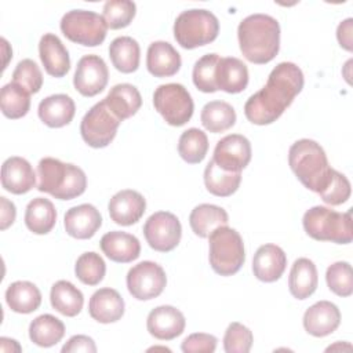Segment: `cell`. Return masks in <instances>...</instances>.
Masks as SVG:
<instances>
[{
  "label": "cell",
  "instance_id": "obj_1",
  "mask_svg": "<svg viewBox=\"0 0 353 353\" xmlns=\"http://www.w3.org/2000/svg\"><path fill=\"white\" fill-rule=\"evenodd\" d=\"M303 83V73L298 65L280 62L270 72L262 90L247 99L244 105L245 117L256 125L272 124L302 91Z\"/></svg>",
  "mask_w": 353,
  "mask_h": 353
},
{
  "label": "cell",
  "instance_id": "obj_2",
  "mask_svg": "<svg viewBox=\"0 0 353 353\" xmlns=\"http://www.w3.org/2000/svg\"><path fill=\"white\" fill-rule=\"evenodd\" d=\"M240 51L244 58L256 65L274 59L280 50V25L268 14L245 17L237 28Z\"/></svg>",
  "mask_w": 353,
  "mask_h": 353
},
{
  "label": "cell",
  "instance_id": "obj_3",
  "mask_svg": "<svg viewBox=\"0 0 353 353\" xmlns=\"http://www.w3.org/2000/svg\"><path fill=\"white\" fill-rule=\"evenodd\" d=\"M37 176V189L59 200L79 197L87 188V176L80 167L54 157H44L39 161Z\"/></svg>",
  "mask_w": 353,
  "mask_h": 353
},
{
  "label": "cell",
  "instance_id": "obj_4",
  "mask_svg": "<svg viewBox=\"0 0 353 353\" xmlns=\"http://www.w3.org/2000/svg\"><path fill=\"white\" fill-rule=\"evenodd\" d=\"M288 164L299 182L314 193H319L324 188L332 170L320 143L307 138L291 145Z\"/></svg>",
  "mask_w": 353,
  "mask_h": 353
},
{
  "label": "cell",
  "instance_id": "obj_5",
  "mask_svg": "<svg viewBox=\"0 0 353 353\" xmlns=\"http://www.w3.org/2000/svg\"><path fill=\"white\" fill-rule=\"evenodd\" d=\"M303 229L319 241L349 244L353 240L350 211L336 212L324 205H314L303 214Z\"/></svg>",
  "mask_w": 353,
  "mask_h": 353
},
{
  "label": "cell",
  "instance_id": "obj_6",
  "mask_svg": "<svg viewBox=\"0 0 353 353\" xmlns=\"http://www.w3.org/2000/svg\"><path fill=\"white\" fill-rule=\"evenodd\" d=\"M210 265L219 276L237 273L245 261L244 243L240 233L228 225L216 228L210 236Z\"/></svg>",
  "mask_w": 353,
  "mask_h": 353
},
{
  "label": "cell",
  "instance_id": "obj_7",
  "mask_svg": "<svg viewBox=\"0 0 353 353\" xmlns=\"http://www.w3.org/2000/svg\"><path fill=\"white\" fill-rule=\"evenodd\" d=\"M218 18L204 8L182 11L174 22V37L176 43L186 50L212 43L218 37Z\"/></svg>",
  "mask_w": 353,
  "mask_h": 353
},
{
  "label": "cell",
  "instance_id": "obj_8",
  "mask_svg": "<svg viewBox=\"0 0 353 353\" xmlns=\"http://www.w3.org/2000/svg\"><path fill=\"white\" fill-rule=\"evenodd\" d=\"M66 39L84 47H97L103 43L108 26L102 15L88 10H70L59 23Z\"/></svg>",
  "mask_w": 353,
  "mask_h": 353
},
{
  "label": "cell",
  "instance_id": "obj_9",
  "mask_svg": "<svg viewBox=\"0 0 353 353\" xmlns=\"http://www.w3.org/2000/svg\"><path fill=\"white\" fill-rule=\"evenodd\" d=\"M154 109L161 114L167 124L181 127L186 124L194 110L189 91L179 83L161 84L153 94Z\"/></svg>",
  "mask_w": 353,
  "mask_h": 353
},
{
  "label": "cell",
  "instance_id": "obj_10",
  "mask_svg": "<svg viewBox=\"0 0 353 353\" xmlns=\"http://www.w3.org/2000/svg\"><path fill=\"white\" fill-rule=\"evenodd\" d=\"M120 120L110 112L105 99L97 102L81 119L80 134L83 141L95 149L106 148L116 137Z\"/></svg>",
  "mask_w": 353,
  "mask_h": 353
},
{
  "label": "cell",
  "instance_id": "obj_11",
  "mask_svg": "<svg viewBox=\"0 0 353 353\" xmlns=\"http://www.w3.org/2000/svg\"><path fill=\"white\" fill-rule=\"evenodd\" d=\"M167 284L164 269L152 261H142L134 265L127 273L128 292L138 301L157 298Z\"/></svg>",
  "mask_w": 353,
  "mask_h": 353
},
{
  "label": "cell",
  "instance_id": "obj_12",
  "mask_svg": "<svg viewBox=\"0 0 353 353\" xmlns=\"http://www.w3.org/2000/svg\"><path fill=\"white\" fill-rule=\"evenodd\" d=\"M143 236L154 251L170 252L181 241L182 226L172 212L157 211L146 219L143 225Z\"/></svg>",
  "mask_w": 353,
  "mask_h": 353
},
{
  "label": "cell",
  "instance_id": "obj_13",
  "mask_svg": "<svg viewBox=\"0 0 353 353\" xmlns=\"http://www.w3.org/2000/svg\"><path fill=\"white\" fill-rule=\"evenodd\" d=\"M109 80V70L105 61L95 54L79 59L73 76V85L83 97H95L102 92Z\"/></svg>",
  "mask_w": 353,
  "mask_h": 353
},
{
  "label": "cell",
  "instance_id": "obj_14",
  "mask_svg": "<svg viewBox=\"0 0 353 353\" xmlns=\"http://www.w3.org/2000/svg\"><path fill=\"white\" fill-rule=\"evenodd\" d=\"M251 143L240 134H230L216 142L212 161L225 171L241 172L251 160Z\"/></svg>",
  "mask_w": 353,
  "mask_h": 353
},
{
  "label": "cell",
  "instance_id": "obj_15",
  "mask_svg": "<svg viewBox=\"0 0 353 353\" xmlns=\"http://www.w3.org/2000/svg\"><path fill=\"white\" fill-rule=\"evenodd\" d=\"M186 325L183 313L170 305L157 306L148 314L146 328L152 336L160 341H171L179 336Z\"/></svg>",
  "mask_w": 353,
  "mask_h": 353
},
{
  "label": "cell",
  "instance_id": "obj_16",
  "mask_svg": "<svg viewBox=\"0 0 353 353\" xmlns=\"http://www.w3.org/2000/svg\"><path fill=\"white\" fill-rule=\"evenodd\" d=\"M146 210V200L143 196L132 189H124L113 194L109 200L108 211L110 219L121 226L137 223Z\"/></svg>",
  "mask_w": 353,
  "mask_h": 353
},
{
  "label": "cell",
  "instance_id": "obj_17",
  "mask_svg": "<svg viewBox=\"0 0 353 353\" xmlns=\"http://www.w3.org/2000/svg\"><path fill=\"white\" fill-rule=\"evenodd\" d=\"M101 225V212L88 203L69 208L63 218L66 233L77 240L91 239L98 232Z\"/></svg>",
  "mask_w": 353,
  "mask_h": 353
},
{
  "label": "cell",
  "instance_id": "obj_18",
  "mask_svg": "<svg viewBox=\"0 0 353 353\" xmlns=\"http://www.w3.org/2000/svg\"><path fill=\"white\" fill-rule=\"evenodd\" d=\"M341 324V312L330 301H319L306 309L303 314V327L307 334L323 338L332 334Z\"/></svg>",
  "mask_w": 353,
  "mask_h": 353
},
{
  "label": "cell",
  "instance_id": "obj_19",
  "mask_svg": "<svg viewBox=\"0 0 353 353\" xmlns=\"http://www.w3.org/2000/svg\"><path fill=\"white\" fill-rule=\"evenodd\" d=\"M36 185L30 163L19 156L8 157L1 165V186L12 194H25Z\"/></svg>",
  "mask_w": 353,
  "mask_h": 353
},
{
  "label": "cell",
  "instance_id": "obj_20",
  "mask_svg": "<svg viewBox=\"0 0 353 353\" xmlns=\"http://www.w3.org/2000/svg\"><path fill=\"white\" fill-rule=\"evenodd\" d=\"M287 266V256L281 247L276 244L261 245L252 258L254 276L263 283L279 280Z\"/></svg>",
  "mask_w": 353,
  "mask_h": 353
},
{
  "label": "cell",
  "instance_id": "obj_21",
  "mask_svg": "<svg viewBox=\"0 0 353 353\" xmlns=\"http://www.w3.org/2000/svg\"><path fill=\"white\" fill-rule=\"evenodd\" d=\"M124 299L114 288L97 290L88 302L90 316L102 324H109L120 320L124 314Z\"/></svg>",
  "mask_w": 353,
  "mask_h": 353
},
{
  "label": "cell",
  "instance_id": "obj_22",
  "mask_svg": "<svg viewBox=\"0 0 353 353\" xmlns=\"http://www.w3.org/2000/svg\"><path fill=\"white\" fill-rule=\"evenodd\" d=\"M39 55L47 74L63 77L70 69V58L61 39L54 33H46L39 43Z\"/></svg>",
  "mask_w": 353,
  "mask_h": 353
},
{
  "label": "cell",
  "instance_id": "obj_23",
  "mask_svg": "<svg viewBox=\"0 0 353 353\" xmlns=\"http://www.w3.org/2000/svg\"><path fill=\"white\" fill-rule=\"evenodd\" d=\"M101 250L102 252L113 262L117 263H128L135 261L141 254V243L139 240L130 233L125 232H108L101 239Z\"/></svg>",
  "mask_w": 353,
  "mask_h": 353
},
{
  "label": "cell",
  "instance_id": "obj_24",
  "mask_svg": "<svg viewBox=\"0 0 353 353\" xmlns=\"http://www.w3.org/2000/svg\"><path fill=\"white\" fill-rule=\"evenodd\" d=\"M215 84L218 90L228 94L244 91L248 84L247 65L236 57L219 58L215 68Z\"/></svg>",
  "mask_w": 353,
  "mask_h": 353
},
{
  "label": "cell",
  "instance_id": "obj_25",
  "mask_svg": "<svg viewBox=\"0 0 353 353\" xmlns=\"http://www.w3.org/2000/svg\"><path fill=\"white\" fill-rule=\"evenodd\" d=\"M76 113L74 101L66 94H54L40 101L37 114L40 120L51 128L68 125Z\"/></svg>",
  "mask_w": 353,
  "mask_h": 353
},
{
  "label": "cell",
  "instance_id": "obj_26",
  "mask_svg": "<svg viewBox=\"0 0 353 353\" xmlns=\"http://www.w3.org/2000/svg\"><path fill=\"white\" fill-rule=\"evenodd\" d=\"M179 52L167 41H153L146 54V68L154 77H170L181 69Z\"/></svg>",
  "mask_w": 353,
  "mask_h": 353
},
{
  "label": "cell",
  "instance_id": "obj_27",
  "mask_svg": "<svg viewBox=\"0 0 353 353\" xmlns=\"http://www.w3.org/2000/svg\"><path fill=\"white\" fill-rule=\"evenodd\" d=\"M103 99L110 112L120 121L134 116L142 105V97L138 88L128 83L116 84L110 88L109 94Z\"/></svg>",
  "mask_w": 353,
  "mask_h": 353
},
{
  "label": "cell",
  "instance_id": "obj_28",
  "mask_svg": "<svg viewBox=\"0 0 353 353\" xmlns=\"http://www.w3.org/2000/svg\"><path fill=\"white\" fill-rule=\"evenodd\" d=\"M319 274L317 268L309 258H298L290 272L288 277V288L294 298L306 299L309 298L317 288Z\"/></svg>",
  "mask_w": 353,
  "mask_h": 353
},
{
  "label": "cell",
  "instance_id": "obj_29",
  "mask_svg": "<svg viewBox=\"0 0 353 353\" xmlns=\"http://www.w3.org/2000/svg\"><path fill=\"white\" fill-rule=\"evenodd\" d=\"M228 222V212L215 204H199L189 215V223L193 233L201 239L208 237L216 228L225 226Z\"/></svg>",
  "mask_w": 353,
  "mask_h": 353
},
{
  "label": "cell",
  "instance_id": "obj_30",
  "mask_svg": "<svg viewBox=\"0 0 353 353\" xmlns=\"http://www.w3.org/2000/svg\"><path fill=\"white\" fill-rule=\"evenodd\" d=\"M6 302L12 312L28 314L39 309L41 292L37 285L30 281H14L6 290Z\"/></svg>",
  "mask_w": 353,
  "mask_h": 353
},
{
  "label": "cell",
  "instance_id": "obj_31",
  "mask_svg": "<svg viewBox=\"0 0 353 353\" xmlns=\"http://www.w3.org/2000/svg\"><path fill=\"white\" fill-rule=\"evenodd\" d=\"M51 306L66 317L77 316L84 303L83 292L70 281L59 280L52 284L50 291Z\"/></svg>",
  "mask_w": 353,
  "mask_h": 353
},
{
  "label": "cell",
  "instance_id": "obj_32",
  "mask_svg": "<svg viewBox=\"0 0 353 353\" xmlns=\"http://www.w3.org/2000/svg\"><path fill=\"white\" fill-rule=\"evenodd\" d=\"M57 222V210L54 204L44 197L30 200L25 211V225L34 234H47Z\"/></svg>",
  "mask_w": 353,
  "mask_h": 353
},
{
  "label": "cell",
  "instance_id": "obj_33",
  "mask_svg": "<svg viewBox=\"0 0 353 353\" xmlns=\"http://www.w3.org/2000/svg\"><path fill=\"white\" fill-rule=\"evenodd\" d=\"M109 57L113 66L119 72L132 73L139 66V44L135 39L130 36L116 37L109 46Z\"/></svg>",
  "mask_w": 353,
  "mask_h": 353
},
{
  "label": "cell",
  "instance_id": "obj_34",
  "mask_svg": "<svg viewBox=\"0 0 353 353\" xmlns=\"http://www.w3.org/2000/svg\"><path fill=\"white\" fill-rule=\"evenodd\" d=\"M65 335V324L52 314H41L32 320L29 325L30 341L40 347L57 345Z\"/></svg>",
  "mask_w": 353,
  "mask_h": 353
},
{
  "label": "cell",
  "instance_id": "obj_35",
  "mask_svg": "<svg viewBox=\"0 0 353 353\" xmlns=\"http://www.w3.org/2000/svg\"><path fill=\"white\" fill-rule=\"evenodd\" d=\"M241 172L225 171L219 168L212 160L204 170V185L207 190L218 197L232 196L240 186Z\"/></svg>",
  "mask_w": 353,
  "mask_h": 353
},
{
  "label": "cell",
  "instance_id": "obj_36",
  "mask_svg": "<svg viewBox=\"0 0 353 353\" xmlns=\"http://www.w3.org/2000/svg\"><path fill=\"white\" fill-rule=\"evenodd\" d=\"M200 119L207 131L218 134L234 125L236 112L233 106L225 101H211L203 106Z\"/></svg>",
  "mask_w": 353,
  "mask_h": 353
},
{
  "label": "cell",
  "instance_id": "obj_37",
  "mask_svg": "<svg viewBox=\"0 0 353 353\" xmlns=\"http://www.w3.org/2000/svg\"><path fill=\"white\" fill-rule=\"evenodd\" d=\"M0 108L6 117L11 120L21 119L30 109V92H28L22 85L11 81L1 88Z\"/></svg>",
  "mask_w": 353,
  "mask_h": 353
},
{
  "label": "cell",
  "instance_id": "obj_38",
  "mask_svg": "<svg viewBox=\"0 0 353 353\" xmlns=\"http://www.w3.org/2000/svg\"><path fill=\"white\" fill-rule=\"evenodd\" d=\"M208 150V138L199 128H189L182 132L178 141V153L189 164H199Z\"/></svg>",
  "mask_w": 353,
  "mask_h": 353
},
{
  "label": "cell",
  "instance_id": "obj_39",
  "mask_svg": "<svg viewBox=\"0 0 353 353\" xmlns=\"http://www.w3.org/2000/svg\"><path fill=\"white\" fill-rule=\"evenodd\" d=\"M76 277L85 285L99 284L106 273V265L103 258L94 252L88 251L81 254L74 265Z\"/></svg>",
  "mask_w": 353,
  "mask_h": 353
},
{
  "label": "cell",
  "instance_id": "obj_40",
  "mask_svg": "<svg viewBox=\"0 0 353 353\" xmlns=\"http://www.w3.org/2000/svg\"><path fill=\"white\" fill-rule=\"evenodd\" d=\"M137 12V6L131 0H109L103 4L102 18L110 29H123L128 26Z\"/></svg>",
  "mask_w": 353,
  "mask_h": 353
},
{
  "label": "cell",
  "instance_id": "obj_41",
  "mask_svg": "<svg viewBox=\"0 0 353 353\" xmlns=\"http://www.w3.org/2000/svg\"><path fill=\"white\" fill-rule=\"evenodd\" d=\"M325 281L335 295L350 296L353 292V272L349 262L339 261L327 268Z\"/></svg>",
  "mask_w": 353,
  "mask_h": 353
},
{
  "label": "cell",
  "instance_id": "obj_42",
  "mask_svg": "<svg viewBox=\"0 0 353 353\" xmlns=\"http://www.w3.org/2000/svg\"><path fill=\"white\" fill-rule=\"evenodd\" d=\"M218 54H207L203 55L199 61H196L192 72L193 84L201 92H215L218 91L215 84V68L219 61Z\"/></svg>",
  "mask_w": 353,
  "mask_h": 353
},
{
  "label": "cell",
  "instance_id": "obj_43",
  "mask_svg": "<svg viewBox=\"0 0 353 353\" xmlns=\"http://www.w3.org/2000/svg\"><path fill=\"white\" fill-rule=\"evenodd\" d=\"M350 193H352V186L349 179L343 174L332 168L327 183L317 194L321 197V200L325 204L341 205L349 200Z\"/></svg>",
  "mask_w": 353,
  "mask_h": 353
},
{
  "label": "cell",
  "instance_id": "obj_44",
  "mask_svg": "<svg viewBox=\"0 0 353 353\" xmlns=\"http://www.w3.org/2000/svg\"><path fill=\"white\" fill-rule=\"evenodd\" d=\"M254 342L252 332L241 323L233 321L223 335V349L226 353H248Z\"/></svg>",
  "mask_w": 353,
  "mask_h": 353
},
{
  "label": "cell",
  "instance_id": "obj_45",
  "mask_svg": "<svg viewBox=\"0 0 353 353\" xmlns=\"http://www.w3.org/2000/svg\"><path fill=\"white\" fill-rule=\"evenodd\" d=\"M12 81L22 85L28 92L36 94L43 85V74L33 59H22L12 72Z\"/></svg>",
  "mask_w": 353,
  "mask_h": 353
},
{
  "label": "cell",
  "instance_id": "obj_46",
  "mask_svg": "<svg viewBox=\"0 0 353 353\" xmlns=\"http://www.w3.org/2000/svg\"><path fill=\"white\" fill-rule=\"evenodd\" d=\"M216 336L205 332H194L186 336L181 345L185 353H212L216 349Z\"/></svg>",
  "mask_w": 353,
  "mask_h": 353
},
{
  "label": "cell",
  "instance_id": "obj_47",
  "mask_svg": "<svg viewBox=\"0 0 353 353\" xmlns=\"http://www.w3.org/2000/svg\"><path fill=\"white\" fill-rule=\"evenodd\" d=\"M62 353H76V352H85V353H95L97 346L92 338L87 335H73L63 346Z\"/></svg>",
  "mask_w": 353,
  "mask_h": 353
},
{
  "label": "cell",
  "instance_id": "obj_48",
  "mask_svg": "<svg viewBox=\"0 0 353 353\" xmlns=\"http://www.w3.org/2000/svg\"><path fill=\"white\" fill-rule=\"evenodd\" d=\"M0 229L6 230L11 226L17 216V208L12 201L6 197H0Z\"/></svg>",
  "mask_w": 353,
  "mask_h": 353
},
{
  "label": "cell",
  "instance_id": "obj_49",
  "mask_svg": "<svg viewBox=\"0 0 353 353\" xmlns=\"http://www.w3.org/2000/svg\"><path fill=\"white\" fill-rule=\"evenodd\" d=\"M352 32H353V19L347 18L345 21H342L338 25L336 29V39L341 44L342 48H345L346 51H352L353 46H352Z\"/></svg>",
  "mask_w": 353,
  "mask_h": 353
},
{
  "label": "cell",
  "instance_id": "obj_50",
  "mask_svg": "<svg viewBox=\"0 0 353 353\" xmlns=\"http://www.w3.org/2000/svg\"><path fill=\"white\" fill-rule=\"evenodd\" d=\"M0 350L1 352H21L22 347L15 339H10L6 336L0 338Z\"/></svg>",
  "mask_w": 353,
  "mask_h": 353
}]
</instances>
